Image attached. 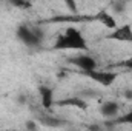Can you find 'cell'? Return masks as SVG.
I'll return each instance as SVG.
<instances>
[{
  "instance_id": "277c9868",
  "label": "cell",
  "mask_w": 132,
  "mask_h": 131,
  "mask_svg": "<svg viewBox=\"0 0 132 131\" xmlns=\"http://www.w3.org/2000/svg\"><path fill=\"white\" fill-rule=\"evenodd\" d=\"M71 63L75 66V68H78L83 74L98 66V62L95 60V57L91 56V54H86L85 51H81V54H78L77 57H72L71 59Z\"/></svg>"
},
{
  "instance_id": "8992f818",
  "label": "cell",
  "mask_w": 132,
  "mask_h": 131,
  "mask_svg": "<svg viewBox=\"0 0 132 131\" xmlns=\"http://www.w3.org/2000/svg\"><path fill=\"white\" fill-rule=\"evenodd\" d=\"M38 97H40V103L42 106L49 111L54 105H55V97H54V90L51 86H46V85H42L38 88Z\"/></svg>"
},
{
  "instance_id": "5b68a950",
  "label": "cell",
  "mask_w": 132,
  "mask_h": 131,
  "mask_svg": "<svg viewBox=\"0 0 132 131\" xmlns=\"http://www.w3.org/2000/svg\"><path fill=\"white\" fill-rule=\"evenodd\" d=\"M109 40L121 42V43H132V25H118L117 28L111 30L108 34Z\"/></svg>"
},
{
  "instance_id": "8fae6325",
  "label": "cell",
  "mask_w": 132,
  "mask_h": 131,
  "mask_svg": "<svg viewBox=\"0 0 132 131\" xmlns=\"http://www.w3.org/2000/svg\"><path fill=\"white\" fill-rule=\"evenodd\" d=\"M120 65L123 66L125 69H129V71H132V54H131V56H128V57H126V59H125Z\"/></svg>"
},
{
  "instance_id": "7c38bea8",
  "label": "cell",
  "mask_w": 132,
  "mask_h": 131,
  "mask_svg": "<svg viewBox=\"0 0 132 131\" xmlns=\"http://www.w3.org/2000/svg\"><path fill=\"white\" fill-rule=\"evenodd\" d=\"M11 3L17 8H25L29 5V0H11Z\"/></svg>"
},
{
  "instance_id": "3957f363",
  "label": "cell",
  "mask_w": 132,
  "mask_h": 131,
  "mask_svg": "<svg viewBox=\"0 0 132 131\" xmlns=\"http://www.w3.org/2000/svg\"><path fill=\"white\" fill-rule=\"evenodd\" d=\"M85 76L89 77L91 80H94L95 83L104 86V88L114 85L115 80H117V77H118V74L115 71H112V69H103V68H98V66L94 68V69H91V71H88V72H85Z\"/></svg>"
},
{
  "instance_id": "ba28073f",
  "label": "cell",
  "mask_w": 132,
  "mask_h": 131,
  "mask_svg": "<svg viewBox=\"0 0 132 131\" xmlns=\"http://www.w3.org/2000/svg\"><path fill=\"white\" fill-rule=\"evenodd\" d=\"M100 114L103 117H108V119H112V117H118L120 114V105L114 100H108V102H103L100 105Z\"/></svg>"
},
{
  "instance_id": "4fadbf2b",
  "label": "cell",
  "mask_w": 132,
  "mask_h": 131,
  "mask_svg": "<svg viewBox=\"0 0 132 131\" xmlns=\"http://www.w3.org/2000/svg\"><path fill=\"white\" fill-rule=\"evenodd\" d=\"M120 119H121L120 122H128V123H131V125H132V110L129 111V113H128V114H125V116H121Z\"/></svg>"
},
{
  "instance_id": "6da1fadb",
  "label": "cell",
  "mask_w": 132,
  "mask_h": 131,
  "mask_svg": "<svg viewBox=\"0 0 132 131\" xmlns=\"http://www.w3.org/2000/svg\"><path fill=\"white\" fill-rule=\"evenodd\" d=\"M54 48L60 49V51H78V53H81V51L88 49V40L81 34L80 30L69 26L57 37Z\"/></svg>"
},
{
  "instance_id": "7a4b0ae2",
  "label": "cell",
  "mask_w": 132,
  "mask_h": 131,
  "mask_svg": "<svg viewBox=\"0 0 132 131\" xmlns=\"http://www.w3.org/2000/svg\"><path fill=\"white\" fill-rule=\"evenodd\" d=\"M17 39L26 46H38L43 42V31L31 25H20L17 28Z\"/></svg>"
},
{
  "instance_id": "30bf717a",
  "label": "cell",
  "mask_w": 132,
  "mask_h": 131,
  "mask_svg": "<svg viewBox=\"0 0 132 131\" xmlns=\"http://www.w3.org/2000/svg\"><path fill=\"white\" fill-rule=\"evenodd\" d=\"M125 9H126L125 0H114L112 2V14H123Z\"/></svg>"
},
{
  "instance_id": "9c48e42d",
  "label": "cell",
  "mask_w": 132,
  "mask_h": 131,
  "mask_svg": "<svg viewBox=\"0 0 132 131\" xmlns=\"http://www.w3.org/2000/svg\"><path fill=\"white\" fill-rule=\"evenodd\" d=\"M60 105H66V106H75V108H80V110H85L86 108V102L81 100L80 97H71L66 99V100H62Z\"/></svg>"
},
{
  "instance_id": "52a82bcc",
  "label": "cell",
  "mask_w": 132,
  "mask_h": 131,
  "mask_svg": "<svg viewBox=\"0 0 132 131\" xmlns=\"http://www.w3.org/2000/svg\"><path fill=\"white\" fill-rule=\"evenodd\" d=\"M95 20L100 22L106 30H114V28H117L118 26V23H117V20H115V16L112 14V11H108V9H100L98 12L95 14Z\"/></svg>"
}]
</instances>
